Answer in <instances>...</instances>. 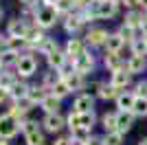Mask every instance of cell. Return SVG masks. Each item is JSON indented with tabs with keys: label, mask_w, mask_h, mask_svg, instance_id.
<instances>
[{
	"label": "cell",
	"mask_w": 147,
	"mask_h": 145,
	"mask_svg": "<svg viewBox=\"0 0 147 145\" xmlns=\"http://www.w3.org/2000/svg\"><path fill=\"white\" fill-rule=\"evenodd\" d=\"M99 57H101V55H97L92 48H88L86 53H81L77 60H73L75 72H79V75H84V77H90L92 72L101 66V60H99Z\"/></svg>",
	"instance_id": "1"
},
{
	"label": "cell",
	"mask_w": 147,
	"mask_h": 145,
	"mask_svg": "<svg viewBox=\"0 0 147 145\" xmlns=\"http://www.w3.org/2000/svg\"><path fill=\"white\" fill-rule=\"evenodd\" d=\"M84 42H86L88 48H92V51H97V48H103L105 42H108V37H110V31L105 29V26H101V24H92V26H88L86 31H84Z\"/></svg>",
	"instance_id": "2"
},
{
	"label": "cell",
	"mask_w": 147,
	"mask_h": 145,
	"mask_svg": "<svg viewBox=\"0 0 147 145\" xmlns=\"http://www.w3.org/2000/svg\"><path fill=\"white\" fill-rule=\"evenodd\" d=\"M37 51H26V53L20 55L18 60V66H16V75H18L20 79H29L33 77L37 72Z\"/></svg>",
	"instance_id": "3"
},
{
	"label": "cell",
	"mask_w": 147,
	"mask_h": 145,
	"mask_svg": "<svg viewBox=\"0 0 147 145\" xmlns=\"http://www.w3.org/2000/svg\"><path fill=\"white\" fill-rule=\"evenodd\" d=\"M99 123L97 112H86V115H79V112H68L66 115V127L68 130H75V127H86V130H94V125Z\"/></svg>",
	"instance_id": "4"
},
{
	"label": "cell",
	"mask_w": 147,
	"mask_h": 145,
	"mask_svg": "<svg viewBox=\"0 0 147 145\" xmlns=\"http://www.w3.org/2000/svg\"><path fill=\"white\" fill-rule=\"evenodd\" d=\"M59 16H57V11H55V7H40L37 9V16H35V26H40L42 31H49V29H53L57 22H59Z\"/></svg>",
	"instance_id": "5"
},
{
	"label": "cell",
	"mask_w": 147,
	"mask_h": 145,
	"mask_svg": "<svg viewBox=\"0 0 147 145\" xmlns=\"http://www.w3.org/2000/svg\"><path fill=\"white\" fill-rule=\"evenodd\" d=\"M61 29L68 33V37H77L84 33V29H86V22H84V18H81V13L73 11L70 16H66V18L61 20Z\"/></svg>",
	"instance_id": "6"
},
{
	"label": "cell",
	"mask_w": 147,
	"mask_h": 145,
	"mask_svg": "<svg viewBox=\"0 0 147 145\" xmlns=\"http://www.w3.org/2000/svg\"><path fill=\"white\" fill-rule=\"evenodd\" d=\"M40 125H42V132H49V134H61V130L66 127V117L61 115H44L42 121H40Z\"/></svg>",
	"instance_id": "7"
},
{
	"label": "cell",
	"mask_w": 147,
	"mask_h": 145,
	"mask_svg": "<svg viewBox=\"0 0 147 145\" xmlns=\"http://www.w3.org/2000/svg\"><path fill=\"white\" fill-rule=\"evenodd\" d=\"M94 108H97V99H94V97H90L88 92H79V95L73 97V106H70V110H73V112L86 115V112H94Z\"/></svg>",
	"instance_id": "8"
},
{
	"label": "cell",
	"mask_w": 147,
	"mask_h": 145,
	"mask_svg": "<svg viewBox=\"0 0 147 145\" xmlns=\"http://www.w3.org/2000/svg\"><path fill=\"white\" fill-rule=\"evenodd\" d=\"M101 66H103L105 72H121L125 70V60H123L121 55H114V53H101Z\"/></svg>",
	"instance_id": "9"
},
{
	"label": "cell",
	"mask_w": 147,
	"mask_h": 145,
	"mask_svg": "<svg viewBox=\"0 0 147 145\" xmlns=\"http://www.w3.org/2000/svg\"><path fill=\"white\" fill-rule=\"evenodd\" d=\"M121 13V2L117 0H103V2H97V16L99 22L101 20H112Z\"/></svg>",
	"instance_id": "10"
},
{
	"label": "cell",
	"mask_w": 147,
	"mask_h": 145,
	"mask_svg": "<svg viewBox=\"0 0 147 145\" xmlns=\"http://www.w3.org/2000/svg\"><path fill=\"white\" fill-rule=\"evenodd\" d=\"M88 51V46H86V42H84V37L81 35H77V37H68L66 40V44H64V53L68 55V60L73 62V60H77L81 53H86Z\"/></svg>",
	"instance_id": "11"
},
{
	"label": "cell",
	"mask_w": 147,
	"mask_h": 145,
	"mask_svg": "<svg viewBox=\"0 0 147 145\" xmlns=\"http://www.w3.org/2000/svg\"><path fill=\"white\" fill-rule=\"evenodd\" d=\"M108 81H110V84L114 86L119 92L132 90V88H134V84H136L134 77H132L127 70H121V72H114V75H110V77H108Z\"/></svg>",
	"instance_id": "12"
},
{
	"label": "cell",
	"mask_w": 147,
	"mask_h": 145,
	"mask_svg": "<svg viewBox=\"0 0 147 145\" xmlns=\"http://www.w3.org/2000/svg\"><path fill=\"white\" fill-rule=\"evenodd\" d=\"M46 31H42L40 26H35V24H31L29 29H26V33H24V42L29 44V48L31 51H37V48L44 44V40H46Z\"/></svg>",
	"instance_id": "13"
},
{
	"label": "cell",
	"mask_w": 147,
	"mask_h": 145,
	"mask_svg": "<svg viewBox=\"0 0 147 145\" xmlns=\"http://www.w3.org/2000/svg\"><path fill=\"white\" fill-rule=\"evenodd\" d=\"M18 132H20V123H18V121H13L7 112H5V115H0V139L11 141Z\"/></svg>",
	"instance_id": "14"
},
{
	"label": "cell",
	"mask_w": 147,
	"mask_h": 145,
	"mask_svg": "<svg viewBox=\"0 0 147 145\" xmlns=\"http://www.w3.org/2000/svg\"><path fill=\"white\" fill-rule=\"evenodd\" d=\"M125 70L132 75V77H141L143 72H147V57H138V55H132L127 62H125Z\"/></svg>",
	"instance_id": "15"
},
{
	"label": "cell",
	"mask_w": 147,
	"mask_h": 145,
	"mask_svg": "<svg viewBox=\"0 0 147 145\" xmlns=\"http://www.w3.org/2000/svg\"><path fill=\"white\" fill-rule=\"evenodd\" d=\"M134 123H136V117L132 115V112H121V110H117V132L119 134H125L134 127Z\"/></svg>",
	"instance_id": "16"
},
{
	"label": "cell",
	"mask_w": 147,
	"mask_h": 145,
	"mask_svg": "<svg viewBox=\"0 0 147 145\" xmlns=\"http://www.w3.org/2000/svg\"><path fill=\"white\" fill-rule=\"evenodd\" d=\"M64 81H66V86L70 88V92H73V95H79V92H84V90H86V86H88V77L79 75V72H73V75L64 77Z\"/></svg>",
	"instance_id": "17"
},
{
	"label": "cell",
	"mask_w": 147,
	"mask_h": 145,
	"mask_svg": "<svg viewBox=\"0 0 147 145\" xmlns=\"http://www.w3.org/2000/svg\"><path fill=\"white\" fill-rule=\"evenodd\" d=\"M26 29H29V24L18 16V18H13V20L7 22V37H24Z\"/></svg>",
	"instance_id": "18"
},
{
	"label": "cell",
	"mask_w": 147,
	"mask_h": 145,
	"mask_svg": "<svg viewBox=\"0 0 147 145\" xmlns=\"http://www.w3.org/2000/svg\"><path fill=\"white\" fill-rule=\"evenodd\" d=\"M125 46H127V44H125V40L119 35L117 31H110V37H108V42H105V46H103V53H114V55H119Z\"/></svg>",
	"instance_id": "19"
},
{
	"label": "cell",
	"mask_w": 147,
	"mask_h": 145,
	"mask_svg": "<svg viewBox=\"0 0 147 145\" xmlns=\"http://www.w3.org/2000/svg\"><path fill=\"white\" fill-rule=\"evenodd\" d=\"M143 20H145V13H143L141 9H136V11H125L123 13L121 24H125V26H129V29H134V31H141Z\"/></svg>",
	"instance_id": "20"
},
{
	"label": "cell",
	"mask_w": 147,
	"mask_h": 145,
	"mask_svg": "<svg viewBox=\"0 0 147 145\" xmlns=\"http://www.w3.org/2000/svg\"><path fill=\"white\" fill-rule=\"evenodd\" d=\"M134 101H136V95L132 90H125V92H119L114 106H117V110H121V112H132Z\"/></svg>",
	"instance_id": "21"
},
{
	"label": "cell",
	"mask_w": 147,
	"mask_h": 145,
	"mask_svg": "<svg viewBox=\"0 0 147 145\" xmlns=\"http://www.w3.org/2000/svg\"><path fill=\"white\" fill-rule=\"evenodd\" d=\"M29 88H31V84H26V79H18V81L9 88L11 101H22V99H26V97H29Z\"/></svg>",
	"instance_id": "22"
},
{
	"label": "cell",
	"mask_w": 147,
	"mask_h": 145,
	"mask_svg": "<svg viewBox=\"0 0 147 145\" xmlns=\"http://www.w3.org/2000/svg\"><path fill=\"white\" fill-rule=\"evenodd\" d=\"M51 95V90L46 88V86H42V84H31V88H29V99L31 103H35V106H40V103L46 99V97Z\"/></svg>",
	"instance_id": "23"
},
{
	"label": "cell",
	"mask_w": 147,
	"mask_h": 145,
	"mask_svg": "<svg viewBox=\"0 0 147 145\" xmlns=\"http://www.w3.org/2000/svg\"><path fill=\"white\" fill-rule=\"evenodd\" d=\"M99 123H101V130L103 134H112L117 132V110H108L99 117Z\"/></svg>",
	"instance_id": "24"
},
{
	"label": "cell",
	"mask_w": 147,
	"mask_h": 145,
	"mask_svg": "<svg viewBox=\"0 0 147 145\" xmlns=\"http://www.w3.org/2000/svg\"><path fill=\"white\" fill-rule=\"evenodd\" d=\"M68 136L75 145H86L88 141L94 136L92 130H86V127H75V130H68Z\"/></svg>",
	"instance_id": "25"
},
{
	"label": "cell",
	"mask_w": 147,
	"mask_h": 145,
	"mask_svg": "<svg viewBox=\"0 0 147 145\" xmlns=\"http://www.w3.org/2000/svg\"><path fill=\"white\" fill-rule=\"evenodd\" d=\"M40 108H42L44 115H59L61 112V99H57L55 95H49L40 103Z\"/></svg>",
	"instance_id": "26"
},
{
	"label": "cell",
	"mask_w": 147,
	"mask_h": 145,
	"mask_svg": "<svg viewBox=\"0 0 147 145\" xmlns=\"http://www.w3.org/2000/svg\"><path fill=\"white\" fill-rule=\"evenodd\" d=\"M5 51H13V53H26L31 51L29 44L24 42V37H5Z\"/></svg>",
	"instance_id": "27"
},
{
	"label": "cell",
	"mask_w": 147,
	"mask_h": 145,
	"mask_svg": "<svg viewBox=\"0 0 147 145\" xmlns=\"http://www.w3.org/2000/svg\"><path fill=\"white\" fill-rule=\"evenodd\" d=\"M117 97H119V90L108 81V79H103V86H101V90H99L97 101H105V103L108 101H117Z\"/></svg>",
	"instance_id": "28"
},
{
	"label": "cell",
	"mask_w": 147,
	"mask_h": 145,
	"mask_svg": "<svg viewBox=\"0 0 147 145\" xmlns=\"http://www.w3.org/2000/svg\"><path fill=\"white\" fill-rule=\"evenodd\" d=\"M66 62H68V55L64 53V48H59L57 53H53V55L46 57V64H49V68H53V70H59Z\"/></svg>",
	"instance_id": "29"
},
{
	"label": "cell",
	"mask_w": 147,
	"mask_h": 145,
	"mask_svg": "<svg viewBox=\"0 0 147 145\" xmlns=\"http://www.w3.org/2000/svg\"><path fill=\"white\" fill-rule=\"evenodd\" d=\"M59 48H61V46H59V42H57L55 37H46V40H44V44L37 48V55H44V60H46L49 55L57 53Z\"/></svg>",
	"instance_id": "30"
},
{
	"label": "cell",
	"mask_w": 147,
	"mask_h": 145,
	"mask_svg": "<svg viewBox=\"0 0 147 145\" xmlns=\"http://www.w3.org/2000/svg\"><path fill=\"white\" fill-rule=\"evenodd\" d=\"M117 33L125 40V44H132L134 40H138V37H143L141 35V31H134V29H129V26H125V24H119V29H117Z\"/></svg>",
	"instance_id": "31"
},
{
	"label": "cell",
	"mask_w": 147,
	"mask_h": 145,
	"mask_svg": "<svg viewBox=\"0 0 147 145\" xmlns=\"http://www.w3.org/2000/svg\"><path fill=\"white\" fill-rule=\"evenodd\" d=\"M57 81H61V75L59 70H53V68H49L46 72H42V86H46V88H53V86L57 84Z\"/></svg>",
	"instance_id": "32"
},
{
	"label": "cell",
	"mask_w": 147,
	"mask_h": 145,
	"mask_svg": "<svg viewBox=\"0 0 147 145\" xmlns=\"http://www.w3.org/2000/svg\"><path fill=\"white\" fill-rule=\"evenodd\" d=\"M129 53L132 55H138V57H147V42L145 37H138L129 44Z\"/></svg>",
	"instance_id": "33"
},
{
	"label": "cell",
	"mask_w": 147,
	"mask_h": 145,
	"mask_svg": "<svg viewBox=\"0 0 147 145\" xmlns=\"http://www.w3.org/2000/svg\"><path fill=\"white\" fill-rule=\"evenodd\" d=\"M51 95H55L57 99H61V101H64V99H66V97H70L73 92H70V88L66 86V81L61 79V81H57V84L51 88Z\"/></svg>",
	"instance_id": "34"
},
{
	"label": "cell",
	"mask_w": 147,
	"mask_h": 145,
	"mask_svg": "<svg viewBox=\"0 0 147 145\" xmlns=\"http://www.w3.org/2000/svg\"><path fill=\"white\" fill-rule=\"evenodd\" d=\"M7 115L11 117L13 121H18V123H24L26 117H29V112H24V110L20 108L18 103H11V106H9V110H7Z\"/></svg>",
	"instance_id": "35"
},
{
	"label": "cell",
	"mask_w": 147,
	"mask_h": 145,
	"mask_svg": "<svg viewBox=\"0 0 147 145\" xmlns=\"http://www.w3.org/2000/svg\"><path fill=\"white\" fill-rule=\"evenodd\" d=\"M18 79L20 77L16 75V72H11V70H0V88H7V90H9Z\"/></svg>",
	"instance_id": "36"
},
{
	"label": "cell",
	"mask_w": 147,
	"mask_h": 145,
	"mask_svg": "<svg viewBox=\"0 0 147 145\" xmlns=\"http://www.w3.org/2000/svg\"><path fill=\"white\" fill-rule=\"evenodd\" d=\"M20 132L24 134H35V132H42V125H40V121H33V119H26L24 123H20Z\"/></svg>",
	"instance_id": "37"
},
{
	"label": "cell",
	"mask_w": 147,
	"mask_h": 145,
	"mask_svg": "<svg viewBox=\"0 0 147 145\" xmlns=\"http://www.w3.org/2000/svg\"><path fill=\"white\" fill-rule=\"evenodd\" d=\"M132 115H134L136 119H143V117H147V99H143V97H136L134 108H132Z\"/></svg>",
	"instance_id": "38"
},
{
	"label": "cell",
	"mask_w": 147,
	"mask_h": 145,
	"mask_svg": "<svg viewBox=\"0 0 147 145\" xmlns=\"http://www.w3.org/2000/svg\"><path fill=\"white\" fill-rule=\"evenodd\" d=\"M125 143V136L119 132H112V134H101V145H123Z\"/></svg>",
	"instance_id": "39"
},
{
	"label": "cell",
	"mask_w": 147,
	"mask_h": 145,
	"mask_svg": "<svg viewBox=\"0 0 147 145\" xmlns=\"http://www.w3.org/2000/svg\"><path fill=\"white\" fill-rule=\"evenodd\" d=\"M101 86H103V79H88V86H86V90H84V92H88L90 97H94V99H97V97H99V90H101Z\"/></svg>",
	"instance_id": "40"
},
{
	"label": "cell",
	"mask_w": 147,
	"mask_h": 145,
	"mask_svg": "<svg viewBox=\"0 0 147 145\" xmlns=\"http://www.w3.org/2000/svg\"><path fill=\"white\" fill-rule=\"evenodd\" d=\"M132 92H134L136 97H143V99H147V77L138 79L134 84V88H132Z\"/></svg>",
	"instance_id": "41"
},
{
	"label": "cell",
	"mask_w": 147,
	"mask_h": 145,
	"mask_svg": "<svg viewBox=\"0 0 147 145\" xmlns=\"http://www.w3.org/2000/svg\"><path fill=\"white\" fill-rule=\"evenodd\" d=\"M24 143L26 145H46V141H44V132L26 134V136H24Z\"/></svg>",
	"instance_id": "42"
},
{
	"label": "cell",
	"mask_w": 147,
	"mask_h": 145,
	"mask_svg": "<svg viewBox=\"0 0 147 145\" xmlns=\"http://www.w3.org/2000/svg\"><path fill=\"white\" fill-rule=\"evenodd\" d=\"M121 9H125V11H136V9H141V0H121Z\"/></svg>",
	"instance_id": "43"
},
{
	"label": "cell",
	"mask_w": 147,
	"mask_h": 145,
	"mask_svg": "<svg viewBox=\"0 0 147 145\" xmlns=\"http://www.w3.org/2000/svg\"><path fill=\"white\" fill-rule=\"evenodd\" d=\"M53 145H75V143L70 141V136H68V134H59V136L53 141Z\"/></svg>",
	"instance_id": "44"
},
{
	"label": "cell",
	"mask_w": 147,
	"mask_h": 145,
	"mask_svg": "<svg viewBox=\"0 0 147 145\" xmlns=\"http://www.w3.org/2000/svg\"><path fill=\"white\" fill-rule=\"evenodd\" d=\"M13 103H18V106H20L22 110H24V112H31V110L35 108V103H31L29 99H22V101H13Z\"/></svg>",
	"instance_id": "45"
},
{
	"label": "cell",
	"mask_w": 147,
	"mask_h": 145,
	"mask_svg": "<svg viewBox=\"0 0 147 145\" xmlns=\"http://www.w3.org/2000/svg\"><path fill=\"white\" fill-rule=\"evenodd\" d=\"M9 99H11V95H9V90H7V88H0V106H2V103H7V101H9Z\"/></svg>",
	"instance_id": "46"
},
{
	"label": "cell",
	"mask_w": 147,
	"mask_h": 145,
	"mask_svg": "<svg viewBox=\"0 0 147 145\" xmlns=\"http://www.w3.org/2000/svg\"><path fill=\"white\" fill-rule=\"evenodd\" d=\"M22 2V7H35V5H40V0H20Z\"/></svg>",
	"instance_id": "47"
},
{
	"label": "cell",
	"mask_w": 147,
	"mask_h": 145,
	"mask_svg": "<svg viewBox=\"0 0 147 145\" xmlns=\"http://www.w3.org/2000/svg\"><path fill=\"white\" fill-rule=\"evenodd\" d=\"M141 35L147 40V16H145V20H143V24H141Z\"/></svg>",
	"instance_id": "48"
},
{
	"label": "cell",
	"mask_w": 147,
	"mask_h": 145,
	"mask_svg": "<svg viewBox=\"0 0 147 145\" xmlns=\"http://www.w3.org/2000/svg\"><path fill=\"white\" fill-rule=\"evenodd\" d=\"M40 2H42L44 7H53V5H55V2H57V0H40Z\"/></svg>",
	"instance_id": "49"
},
{
	"label": "cell",
	"mask_w": 147,
	"mask_h": 145,
	"mask_svg": "<svg viewBox=\"0 0 147 145\" xmlns=\"http://www.w3.org/2000/svg\"><path fill=\"white\" fill-rule=\"evenodd\" d=\"M141 11L147 13V0H141Z\"/></svg>",
	"instance_id": "50"
},
{
	"label": "cell",
	"mask_w": 147,
	"mask_h": 145,
	"mask_svg": "<svg viewBox=\"0 0 147 145\" xmlns=\"http://www.w3.org/2000/svg\"><path fill=\"white\" fill-rule=\"evenodd\" d=\"M136 145H147V136H141V139H138V143Z\"/></svg>",
	"instance_id": "51"
},
{
	"label": "cell",
	"mask_w": 147,
	"mask_h": 145,
	"mask_svg": "<svg viewBox=\"0 0 147 145\" xmlns=\"http://www.w3.org/2000/svg\"><path fill=\"white\" fill-rule=\"evenodd\" d=\"M2 16H5V9H2V7H0V20H2Z\"/></svg>",
	"instance_id": "52"
},
{
	"label": "cell",
	"mask_w": 147,
	"mask_h": 145,
	"mask_svg": "<svg viewBox=\"0 0 147 145\" xmlns=\"http://www.w3.org/2000/svg\"><path fill=\"white\" fill-rule=\"evenodd\" d=\"M145 42H147V40H145Z\"/></svg>",
	"instance_id": "53"
}]
</instances>
